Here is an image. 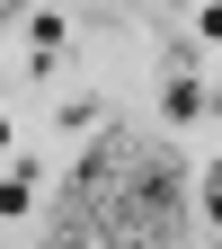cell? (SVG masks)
I'll list each match as a JSON object with an SVG mask.
<instances>
[{"label": "cell", "instance_id": "cell-6", "mask_svg": "<svg viewBox=\"0 0 222 249\" xmlns=\"http://www.w3.org/2000/svg\"><path fill=\"white\" fill-rule=\"evenodd\" d=\"M196 36H205V45L222 36V0H205V18H196Z\"/></svg>", "mask_w": 222, "mask_h": 249}, {"label": "cell", "instance_id": "cell-7", "mask_svg": "<svg viewBox=\"0 0 222 249\" xmlns=\"http://www.w3.org/2000/svg\"><path fill=\"white\" fill-rule=\"evenodd\" d=\"M18 9H27V0H0V18H18Z\"/></svg>", "mask_w": 222, "mask_h": 249}, {"label": "cell", "instance_id": "cell-2", "mask_svg": "<svg viewBox=\"0 0 222 249\" xmlns=\"http://www.w3.org/2000/svg\"><path fill=\"white\" fill-rule=\"evenodd\" d=\"M27 45H36V53H27V62H36V71H53V62H62V45H71V27H62V18L45 9L36 27H27Z\"/></svg>", "mask_w": 222, "mask_h": 249}, {"label": "cell", "instance_id": "cell-4", "mask_svg": "<svg viewBox=\"0 0 222 249\" xmlns=\"http://www.w3.org/2000/svg\"><path fill=\"white\" fill-rule=\"evenodd\" d=\"M27 205H36V169H9L0 178V213H27Z\"/></svg>", "mask_w": 222, "mask_h": 249}, {"label": "cell", "instance_id": "cell-3", "mask_svg": "<svg viewBox=\"0 0 222 249\" xmlns=\"http://www.w3.org/2000/svg\"><path fill=\"white\" fill-rule=\"evenodd\" d=\"M160 116H169V124H196V116H205V89H196V80H169Z\"/></svg>", "mask_w": 222, "mask_h": 249}, {"label": "cell", "instance_id": "cell-5", "mask_svg": "<svg viewBox=\"0 0 222 249\" xmlns=\"http://www.w3.org/2000/svg\"><path fill=\"white\" fill-rule=\"evenodd\" d=\"M205 213H213V231H222V160L205 169Z\"/></svg>", "mask_w": 222, "mask_h": 249}, {"label": "cell", "instance_id": "cell-8", "mask_svg": "<svg viewBox=\"0 0 222 249\" xmlns=\"http://www.w3.org/2000/svg\"><path fill=\"white\" fill-rule=\"evenodd\" d=\"M0 151H9V116H0Z\"/></svg>", "mask_w": 222, "mask_h": 249}, {"label": "cell", "instance_id": "cell-9", "mask_svg": "<svg viewBox=\"0 0 222 249\" xmlns=\"http://www.w3.org/2000/svg\"><path fill=\"white\" fill-rule=\"evenodd\" d=\"M213 249H222V240H213Z\"/></svg>", "mask_w": 222, "mask_h": 249}, {"label": "cell", "instance_id": "cell-1", "mask_svg": "<svg viewBox=\"0 0 222 249\" xmlns=\"http://www.w3.org/2000/svg\"><path fill=\"white\" fill-rule=\"evenodd\" d=\"M178 205H187L178 151L142 134H107L71 169V196H62L45 249H178Z\"/></svg>", "mask_w": 222, "mask_h": 249}]
</instances>
